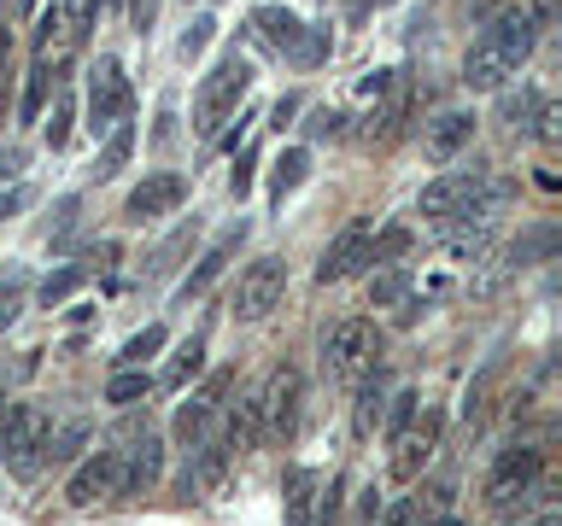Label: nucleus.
<instances>
[{
	"instance_id": "21",
	"label": "nucleus",
	"mask_w": 562,
	"mask_h": 526,
	"mask_svg": "<svg viewBox=\"0 0 562 526\" xmlns=\"http://www.w3.org/2000/svg\"><path fill=\"white\" fill-rule=\"evenodd\" d=\"M53 88H59V65L35 59V70H30V88H24V100H18V123H42Z\"/></svg>"
},
{
	"instance_id": "40",
	"label": "nucleus",
	"mask_w": 562,
	"mask_h": 526,
	"mask_svg": "<svg viewBox=\"0 0 562 526\" xmlns=\"http://www.w3.org/2000/svg\"><path fill=\"white\" fill-rule=\"evenodd\" d=\"M381 526H422V508H416V498H393V508L381 515Z\"/></svg>"
},
{
	"instance_id": "27",
	"label": "nucleus",
	"mask_w": 562,
	"mask_h": 526,
	"mask_svg": "<svg viewBox=\"0 0 562 526\" xmlns=\"http://www.w3.org/2000/svg\"><path fill=\"white\" fill-rule=\"evenodd\" d=\"M311 503H316V473L293 468L288 473V526H311Z\"/></svg>"
},
{
	"instance_id": "7",
	"label": "nucleus",
	"mask_w": 562,
	"mask_h": 526,
	"mask_svg": "<svg viewBox=\"0 0 562 526\" xmlns=\"http://www.w3.org/2000/svg\"><path fill=\"white\" fill-rule=\"evenodd\" d=\"M130 112H135V94H130V77H123V59L100 53V65L88 70V129L112 135L117 123H130Z\"/></svg>"
},
{
	"instance_id": "34",
	"label": "nucleus",
	"mask_w": 562,
	"mask_h": 526,
	"mask_svg": "<svg viewBox=\"0 0 562 526\" xmlns=\"http://www.w3.org/2000/svg\"><path fill=\"white\" fill-rule=\"evenodd\" d=\"M411 252V228H381V235H369V263H393Z\"/></svg>"
},
{
	"instance_id": "49",
	"label": "nucleus",
	"mask_w": 562,
	"mask_h": 526,
	"mask_svg": "<svg viewBox=\"0 0 562 526\" xmlns=\"http://www.w3.org/2000/svg\"><path fill=\"white\" fill-rule=\"evenodd\" d=\"M12 7H18V0H0V12H12Z\"/></svg>"
},
{
	"instance_id": "42",
	"label": "nucleus",
	"mask_w": 562,
	"mask_h": 526,
	"mask_svg": "<svg viewBox=\"0 0 562 526\" xmlns=\"http://www.w3.org/2000/svg\"><path fill=\"white\" fill-rule=\"evenodd\" d=\"M153 18H158V0H130V24H135V35H147Z\"/></svg>"
},
{
	"instance_id": "26",
	"label": "nucleus",
	"mask_w": 562,
	"mask_h": 526,
	"mask_svg": "<svg viewBox=\"0 0 562 526\" xmlns=\"http://www.w3.org/2000/svg\"><path fill=\"white\" fill-rule=\"evenodd\" d=\"M130 152H135V123H117V129L105 135L100 158H94V175H100V182H112V175L130 164Z\"/></svg>"
},
{
	"instance_id": "22",
	"label": "nucleus",
	"mask_w": 562,
	"mask_h": 526,
	"mask_svg": "<svg viewBox=\"0 0 562 526\" xmlns=\"http://www.w3.org/2000/svg\"><path fill=\"white\" fill-rule=\"evenodd\" d=\"M88 438H94V427L77 415V421H59V427H47V462H77V456L88 450Z\"/></svg>"
},
{
	"instance_id": "8",
	"label": "nucleus",
	"mask_w": 562,
	"mask_h": 526,
	"mask_svg": "<svg viewBox=\"0 0 562 526\" xmlns=\"http://www.w3.org/2000/svg\"><path fill=\"white\" fill-rule=\"evenodd\" d=\"M281 298H288V258L281 252H263L240 270V287H235V316L240 322H263Z\"/></svg>"
},
{
	"instance_id": "45",
	"label": "nucleus",
	"mask_w": 562,
	"mask_h": 526,
	"mask_svg": "<svg viewBox=\"0 0 562 526\" xmlns=\"http://www.w3.org/2000/svg\"><path fill=\"white\" fill-rule=\"evenodd\" d=\"M293 112H299V94H288V100H281V105H276V112H270V117H276V123H270V129H288V117H293Z\"/></svg>"
},
{
	"instance_id": "20",
	"label": "nucleus",
	"mask_w": 562,
	"mask_h": 526,
	"mask_svg": "<svg viewBox=\"0 0 562 526\" xmlns=\"http://www.w3.org/2000/svg\"><path fill=\"white\" fill-rule=\"evenodd\" d=\"M551 252H557V228L551 222H533L527 235L509 245V258H504V270H527V263H551Z\"/></svg>"
},
{
	"instance_id": "48",
	"label": "nucleus",
	"mask_w": 562,
	"mask_h": 526,
	"mask_svg": "<svg viewBox=\"0 0 562 526\" xmlns=\"http://www.w3.org/2000/svg\"><path fill=\"white\" fill-rule=\"evenodd\" d=\"M428 526H469V521H463V515H434Z\"/></svg>"
},
{
	"instance_id": "10",
	"label": "nucleus",
	"mask_w": 562,
	"mask_h": 526,
	"mask_svg": "<svg viewBox=\"0 0 562 526\" xmlns=\"http://www.w3.org/2000/svg\"><path fill=\"white\" fill-rule=\"evenodd\" d=\"M539 473H544V450L539 445H527V438H521V445L498 450V456H492V468H486V503L509 508L527 485L539 480Z\"/></svg>"
},
{
	"instance_id": "5",
	"label": "nucleus",
	"mask_w": 562,
	"mask_h": 526,
	"mask_svg": "<svg viewBox=\"0 0 562 526\" xmlns=\"http://www.w3.org/2000/svg\"><path fill=\"white\" fill-rule=\"evenodd\" d=\"M117 445V498H147V491L165 480V433L153 427H130Z\"/></svg>"
},
{
	"instance_id": "13",
	"label": "nucleus",
	"mask_w": 562,
	"mask_h": 526,
	"mask_svg": "<svg viewBox=\"0 0 562 526\" xmlns=\"http://www.w3.org/2000/svg\"><path fill=\"white\" fill-rule=\"evenodd\" d=\"M223 392H228V375H211L200 392H188V398H182V410H176V450H188V456H193L211 433H217V410H223L217 398H223Z\"/></svg>"
},
{
	"instance_id": "38",
	"label": "nucleus",
	"mask_w": 562,
	"mask_h": 526,
	"mask_svg": "<svg viewBox=\"0 0 562 526\" xmlns=\"http://www.w3.org/2000/svg\"><path fill=\"white\" fill-rule=\"evenodd\" d=\"M252 164H258V147H240L235 175H228V193H235V199H246V193H252Z\"/></svg>"
},
{
	"instance_id": "24",
	"label": "nucleus",
	"mask_w": 562,
	"mask_h": 526,
	"mask_svg": "<svg viewBox=\"0 0 562 526\" xmlns=\"http://www.w3.org/2000/svg\"><path fill=\"white\" fill-rule=\"evenodd\" d=\"M305 170H311V152L305 147H288L276 158V170H270V205H288V193L305 182Z\"/></svg>"
},
{
	"instance_id": "43",
	"label": "nucleus",
	"mask_w": 562,
	"mask_h": 526,
	"mask_svg": "<svg viewBox=\"0 0 562 526\" xmlns=\"http://www.w3.org/2000/svg\"><path fill=\"white\" fill-rule=\"evenodd\" d=\"M504 7H516V0H469V18H474V24H486V18H498Z\"/></svg>"
},
{
	"instance_id": "47",
	"label": "nucleus",
	"mask_w": 562,
	"mask_h": 526,
	"mask_svg": "<svg viewBox=\"0 0 562 526\" xmlns=\"http://www.w3.org/2000/svg\"><path fill=\"white\" fill-rule=\"evenodd\" d=\"M7 53H12V30L0 24V65H7Z\"/></svg>"
},
{
	"instance_id": "14",
	"label": "nucleus",
	"mask_w": 562,
	"mask_h": 526,
	"mask_svg": "<svg viewBox=\"0 0 562 526\" xmlns=\"http://www.w3.org/2000/svg\"><path fill=\"white\" fill-rule=\"evenodd\" d=\"M369 235H375V222H369V217H351L340 235L323 245L316 281H323V287H334V281H346V275H363V270H369Z\"/></svg>"
},
{
	"instance_id": "4",
	"label": "nucleus",
	"mask_w": 562,
	"mask_h": 526,
	"mask_svg": "<svg viewBox=\"0 0 562 526\" xmlns=\"http://www.w3.org/2000/svg\"><path fill=\"white\" fill-rule=\"evenodd\" d=\"M299 398H305V380H299L293 363H276L263 386L252 392V415H258V445H288L299 427Z\"/></svg>"
},
{
	"instance_id": "28",
	"label": "nucleus",
	"mask_w": 562,
	"mask_h": 526,
	"mask_svg": "<svg viewBox=\"0 0 562 526\" xmlns=\"http://www.w3.org/2000/svg\"><path fill=\"white\" fill-rule=\"evenodd\" d=\"M404 293H411V275H404L398 263H386L381 275H369V305H375V310H393V305H404Z\"/></svg>"
},
{
	"instance_id": "23",
	"label": "nucleus",
	"mask_w": 562,
	"mask_h": 526,
	"mask_svg": "<svg viewBox=\"0 0 562 526\" xmlns=\"http://www.w3.org/2000/svg\"><path fill=\"white\" fill-rule=\"evenodd\" d=\"M165 340H170V333H165V322H153V328L130 333V340H123V351L112 357V368H147V363L158 357V351H165Z\"/></svg>"
},
{
	"instance_id": "30",
	"label": "nucleus",
	"mask_w": 562,
	"mask_h": 526,
	"mask_svg": "<svg viewBox=\"0 0 562 526\" xmlns=\"http://www.w3.org/2000/svg\"><path fill=\"white\" fill-rule=\"evenodd\" d=\"M153 392L147 368H112V380H105V403H140Z\"/></svg>"
},
{
	"instance_id": "6",
	"label": "nucleus",
	"mask_w": 562,
	"mask_h": 526,
	"mask_svg": "<svg viewBox=\"0 0 562 526\" xmlns=\"http://www.w3.org/2000/svg\"><path fill=\"white\" fill-rule=\"evenodd\" d=\"M47 427H53V415L42 410V403H18V410H7L0 456H7V468L18 473V480H35V473L47 468Z\"/></svg>"
},
{
	"instance_id": "16",
	"label": "nucleus",
	"mask_w": 562,
	"mask_h": 526,
	"mask_svg": "<svg viewBox=\"0 0 562 526\" xmlns=\"http://www.w3.org/2000/svg\"><path fill=\"white\" fill-rule=\"evenodd\" d=\"M474 129H481V117L463 112V105H451V112L428 117V129H422V152H428L434 164H451V158L474 140Z\"/></svg>"
},
{
	"instance_id": "39",
	"label": "nucleus",
	"mask_w": 562,
	"mask_h": 526,
	"mask_svg": "<svg viewBox=\"0 0 562 526\" xmlns=\"http://www.w3.org/2000/svg\"><path fill=\"white\" fill-rule=\"evenodd\" d=\"M30 205H35V187H30V182L7 187V193H0V222H12L18 210H30Z\"/></svg>"
},
{
	"instance_id": "1",
	"label": "nucleus",
	"mask_w": 562,
	"mask_h": 526,
	"mask_svg": "<svg viewBox=\"0 0 562 526\" xmlns=\"http://www.w3.org/2000/svg\"><path fill=\"white\" fill-rule=\"evenodd\" d=\"M533 47H539L533 18L521 7H504L498 18H486L481 35H474V47L463 53V88L469 94H498V88H509L527 70Z\"/></svg>"
},
{
	"instance_id": "50",
	"label": "nucleus",
	"mask_w": 562,
	"mask_h": 526,
	"mask_svg": "<svg viewBox=\"0 0 562 526\" xmlns=\"http://www.w3.org/2000/svg\"><path fill=\"white\" fill-rule=\"evenodd\" d=\"M381 7H393V0H381Z\"/></svg>"
},
{
	"instance_id": "44",
	"label": "nucleus",
	"mask_w": 562,
	"mask_h": 526,
	"mask_svg": "<svg viewBox=\"0 0 562 526\" xmlns=\"http://www.w3.org/2000/svg\"><path fill=\"white\" fill-rule=\"evenodd\" d=\"M521 526H562V515H557V503H544V508H533Z\"/></svg>"
},
{
	"instance_id": "3",
	"label": "nucleus",
	"mask_w": 562,
	"mask_h": 526,
	"mask_svg": "<svg viewBox=\"0 0 562 526\" xmlns=\"http://www.w3.org/2000/svg\"><path fill=\"white\" fill-rule=\"evenodd\" d=\"M246 88H252V65H246V53L235 47V53H223V59L200 77V94H193V129L217 135L223 123L240 112Z\"/></svg>"
},
{
	"instance_id": "15",
	"label": "nucleus",
	"mask_w": 562,
	"mask_h": 526,
	"mask_svg": "<svg viewBox=\"0 0 562 526\" xmlns=\"http://www.w3.org/2000/svg\"><path fill=\"white\" fill-rule=\"evenodd\" d=\"M393 445V456H386V473H393V485H411L422 468H428V456H434V445H439V415L428 410V415H416L411 427H404L398 438H386Z\"/></svg>"
},
{
	"instance_id": "33",
	"label": "nucleus",
	"mask_w": 562,
	"mask_h": 526,
	"mask_svg": "<svg viewBox=\"0 0 562 526\" xmlns=\"http://www.w3.org/2000/svg\"><path fill=\"white\" fill-rule=\"evenodd\" d=\"M416 403H422V398L411 392V386H404V392H393V398H386V415H381V421H386V438H398V433H404V427H411V421L422 415Z\"/></svg>"
},
{
	"instance_id": "46",
	"label": "nucleus",
	"mask_w": 562,
	"mask_h": 526,
	"mask_svg": "<svg viewBox=\"0 0 562 526\" xmlns=\"http://www.w3.org/2000/svg\"><path fill=\"white\" fill-rule=\"evenodd\" d=\"M7 392H12V368L0 363V410H7Z\"/></svg>"
},
{
	"instance_id": "2",
	"label": "nucleus",
	"mask_w": 562,
	"mask_h": 526,
	"mask_svg": "<svg viewBox=\"0 0 562 526\" xmlns=\"http://www.w3.org/2000/svg\"><path fill=\"white\" fill-rule=\"evenodd\" d=\"M375 363H381V328L369 316H340L323 333V375L334 386H358Z\"/></svg>"
},
{
	"instance_id": "41",
	"label": "nucleus",
	"mask_w": 562,
	"mask_h": 526,
	"mask_svg": "<svg viewBox=\"0 0 562 526\" xmlns=\"http://www.w3.org/2000/svg\"><path fill=\"white\" fill-rule=\"evenodd\" d=\"M557 7H562V0H527V18H533V30L544 35V30H557Z\"/></svg>"
},
{
	"instance_id": "25",
	"label": "nucleus",
	"mask_w": 562,
	"mask_h": 526,
	"mask_svg": "<svg viewBox=\"0 0 562 526\" xmlns=\"http://www.w3.org/2000/svg\"><path fill=\"white\" fill-rule=\"evenodd\" d=\"M82 275H88L82 263H59V270H47V275H42V287H35V305H42V310H59L65 298L82 287Z\"/></svg>"
},
{
	"instance_id": "35",
	"label": "nucleus",
	"mask_w": 562,
	"mask_h": 526,
	"mask_svg": "<svg viewBox=\"0 0 562 526\" xmlns=\"http://www.w3.org/2000/svg\"><path fill=\"white\" fill-rule=\"evenodd\" d=\"M193 228H200V222H188V228H176V235H170L165 245H158V252L147 258V275H165V270H176V258H182V252H188V240H193Z\"/></svg>"
},
{
	"instance_id": "18",
	"label": "nucleus",
	"mask_w": 562,
	"mask_h": 526,
	"mask_svg": "<svg viewBox=\"0 0 562 526\" xmlns=\"http://www.w3.org/2000/svg\"><path fill=\"white\" fill-rule=\"evenodd\" d=\"M381 415H386V368L375 363V368L358 380V410H351V427H358V438H375V433H381Z\"/></svg>"
},
{
	"instance_id": "29",
	"label": "nucleus",
	"mask_w": 562,
	"mask_h": 526,
	"mask_svg": "<svg viewBox=\"0 0 562 526\" xmlns=\"http://www.w3.org/2000/svg\"><path fill=\"white\" fill-rule=\"evenodd\" d=\"M539 105H544L539 88H527V82H521V88H498V117L516 123V129H527V117H533Z\"/></svg>"
},
{
	"instance_id": "19",
	"label": "nucleus",
	"mask_w": 562,
	"mask_h": 526,
	"mask_svg": "<svg viewBox=\"0 0 562 526\" xmlns=\"http://www.w3.org/2000/svg\"><path fill=\"white\" fill-rule=\"evenodd\" d=\"M200 368H205V333H188V340L176 345L170 368H165V375H158L153 386H165V392H182V386H188L193 375H200Z\"/></svg>"
},
{
	"instance_id": "11",
	"label": "nucleus",
	"mask_w": 562,
	"mask_h": 526,
	"mask_svg": "<svg viewBox=\"0 0 562 526\" xmlns=\"http://www.w3.org/2000/svg\"><path fill=\"white\" fill-rule=\"evenodd\" d=\"M252 24L263 30V42H270L276 53H288L293 65H316V59L328 53V35H323V30H311V24H299L288 7H258V12H252Z\"/></svg>"
},
{
	"instance_id": "31",
	"label": "nucleus",
	"mask_w": 562,
	"mask_h": 526,
	"mask_svg": "<svg viewBox=\"0 0 562 526\" xmlns=\"http://www.w3.org/2000/svg\"><path fill=\"white\" fill-rule=\"evenodd\" d=\"M340 515H346V491H340V480H316L311 526H340Z\"/></svg>"
},
{
	"instance_id": "17",
	"label": "nucleus",
	"mask_w": 562,
	"mask_h": 526,
	"mask_svg": "<svg viewBox=\"0 0 562 526\" xmlns=\"http://www.w3.org/2000/svg\"><path fill=\"white\" fill-rule=\"evenodd\" d=\"M240 245H246V222L223 228V235L211 240V252H205L200 263H193V270H188V281H182V287H176V298H182V305H188V298L211 293V281H217V275L228 270V263H235V252H240Z\"/></svg>"
},
{
	"instance_id": "32",
	"label": "nucleus",
	"mask_w": 562,
	"mask_h": 526,
	"mask_svg": "<svg viewBox=\"0 0 562 526\" xmlns=\"http://www.w3.org/2000/svg\"><path fill=\"white\" fill-rule=\"evenodd\" d=\"M70 135H77V105H70L65 94H53V112H47V147L65 152Z\"/></svg>"
},
{
	"instance_id": "37",
	"label": "nucleus",
	"mask_w": 562,
	"mask_h": 526,
	"mask_svg": "<svg viewBox=\"0 0 562 526\" xmlns=\"http://www.w3.org/2000/svg\"><path fill=\"white\" fill-rule=\"evenodd\" d=\"M24 316V281H0V333Z\"/></svg>"
},
{
	"instance_id": "12",
	"label": "nucleus",
	"mask_w": 562,
	"mask_h": 526,
	"mask_svg": "<svg viewBox=\"0 0 562 526\" xmlns=\"http://www.w3.org/2000/svg\"><path fill=\"white\" fill-rule=\"evenodd\" d=\"M117 498V445H100L77 456V468H70L65 480V503L70 508H94V503H112Z\"/></svg>"
},
{
	"instance_id": "9",
	"label": "nucleus",
	"mask_w": 562,
	"mask_h": 526,
	"mask_svg": "<svg viewBox=\"0 0 562 526\" xmlns=\"http://www.w3.org/2000/svg\"><path fill=\"white\" fill-rule=\"evenodd\" d=\"M188 199V175L182 170H147L140 182L130 187V199H123V222H135V228H147L158 217H176Z\"/></svg>"
},
{
	"instance_id": "36",
	"label": "nucleus",
	"mask_w": 562,
	"mask_h": 526,
	"mask_svg": "<svg viewBox=\"0 0 562 526\" xmlns=\"http://www.w3.org/2000/svg\"><path fill=\"white\" fill-rule=\"evenodd\" d=\"M211 30H217V18H211V12L193 18V24L182 30V59H200V53L211 47Z\"/></svg>"
}]
</instances>
